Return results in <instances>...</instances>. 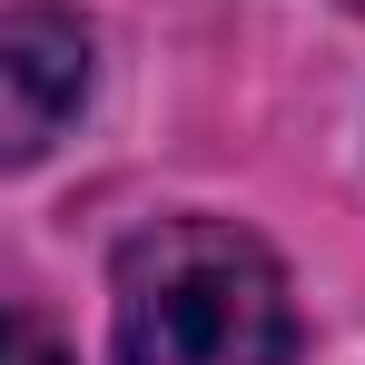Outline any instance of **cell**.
Wrapping results in <instances>:
<instances>
[{
    "label": "cell",
    "instance_id": "cell-1",
    "mask_svg": "<svg viewBox=\"0 0 365 365\" xmlns=\"http://www.w3.org/2000/svg\"><path fill=\"white\" fill-rule=\"evenodd\" d=\"M109 365H297L287 267L237 217H158L109 267Z\"/></svg>",
    "mask_w": 365,
    "mask_h": 365
},
{
    "label": "cell",
    "instance_id": "cell-2",
    "mask_svg": "<svg viewBox=\"0 0 365 365\" xmlns=\"http://www.w3.org/2000/svg\"><path fill=\"white\" fill-rule=\"evenodd\" d=\"M89 99V30L69 10H10L0 20V158L30 168Z\"/></svg>",
    "mask_w": 365,
    "mask_h": 365
},
{
    "label": "cell",
    "instance_id": "cell-3",
    "mask_svg": "<svg viewBox=\"0 0 365 365\" xmlns=\"http://www.w3.org/2000/svg\"><path fill=\"white\" fill-rule=\"evenodd\" d=\"M0 365H69V346L40 316H10V326H0Z\"/></svg>",
    "mask_w": 365,
    "mask_h": 365
},
{
    "label": "cell",
    "instance_id": "cell-4",
    "mask_svg": "<svg viewBox=\"0 0 365 365\" xmlns=\"http://www.w3.org/2000/svg\"><path fill=\"white\" fill-rule=\"evenodd\" d=\"M346 10H365V0H346Z\"/></svg>",
    "mask_w": 365,
    "mask_h": 365
}]
</instances>
